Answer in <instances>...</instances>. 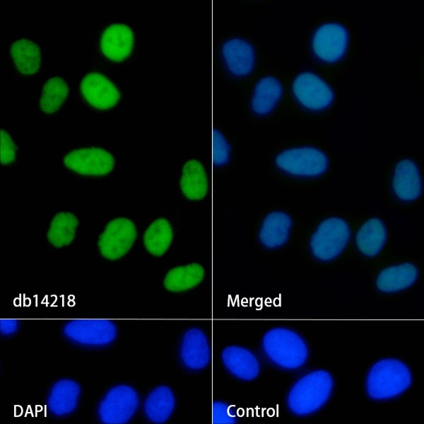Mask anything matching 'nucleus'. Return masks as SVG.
<instances>
[{
	"instance_id": "obj_1",
	"label": "nucleus",
	"mask_w": 424,
	"mask_h": 424,
	"mask_svg": "<svg viewBox=\"0 0 424 424\" xmlns=\"http://www.w3.org/2000/svg\"><path fill=\"white\" fill-rule=\"evenodd\" d=\"M334 386L331 374L315 370L302 377L291 388L287 403L298 416H307L320 409L329 400Z\"/></svg>"
},
{
	"instance_id": "obj_2",
	"label": "nucleus",
	"mask_w": 424,
	"mask_h": 424,
	"mask_svg": "<svg viewBox=\"0 0 424 424\" xmlns=\"http://www.w3.org/2000/svg\"><path fill=\"white\" fill-rule=\"evenodd\" d=\"M411 382V372L404 362L396 359H383L370 369L366 390L372 399H390L406 391Z\"/></svg>"
},
{
	"instance_id": "obj_3",
	"label": "nucleus",
	"mask_w": 424,
	"mask_h": 424,
	"mask_svg": "<svg viewBox=\"0 0 424 424\" xmlns=\"http://www.w3.org/2000/svg\"><path fill=\"white\" fill-rule=\"evenodd\" d=\"M263 349L276 365L286 369H295L306 362L308 350L304 340L295 331L275 328L263 338Z\"/></svg>"
},
{
	"instance_id": "obj_4",
	"label": "nucleus",
	"mask_w": 424,
	"mask_h": 424,
	"mask_svg": "<svg viewBox=\"0 0 424 424\" xmlns=\"http://www.w3.org/2000/svg\"><path fill=\"white\" fill-rule=\"evenodd\" d=\"M139 406V396L132 387L118 385L112 388L98 408L100 421L106 424H122L134 415Z\"/></svg>"
},
{
	"instance_id": "obj_5",
	"label": "nucleus",
	"mask_w": 424,
	"mask_h": 424,
	"mask_svg": "<svg viewBox=\"0 0 424 424\" xmlns=\"http://www.w3.org/2000/svg\"><path fill=\"white\" fill-rule=\"evenodd\" d=\"M350 237L348 224L339 218L324 220L313 234L311 248L313 254L323 260H329L341 253Z\"/></svg>"
},
{
	"instance_id": "obj_6",
	"label": "nucleus",
	"mask_w": 424,
	"mask_h": 424,
	"mask_svg": "<svg viewBox=\"0 0 424 424\" xmlns=\"http://www.w3.org/2000/svg\"><path fill=\"white\" fill-rule=\"evenodd\" d=\"M67 338L87 346H104L112 343L117 336L115 325L107 319H76L64 327Z\"/></svg>"
},
{
	"instance_id": "obj_7",
	"label": "nucleus",
	"mask_w": 424,
	"mask_h": 424,
	"mask_svg": "<svg viewBox=\"0 0 424 424\" xmlns=\"http://www.w3.org/2000/svg\"><path fill=\"white\" fill-rule=\"evenodd\" d=\"M276 164L281 168L291 174L314 176L326 169L328 159L317 149L302 147L283 151L277 156Z\"/></svg>"
},
{
	"instance_id": "obj_8",
	"label": "nucleus",
	"mask_w": 424,
	"mask_h": 424,
	"mask_svg": "<svg viewBox=\"0 0 424 424\" xmlns=\"http://www.w3.org/2000/svg\"><path fill=\"white\" fill-rule=\"evenodd\" d=\"M136 237L134 223L126 218L110 221L100 236L98 246L101 254L106 258L115 260L125 255Z\"/></svg>"
},
{
	"instance_id": "obj_9",
	"label": "nucleus",
	"mask_w": 424,
	"mask_h": 424,
	"mask_svg": "<svg viewBox=\"0 0 424 424\" xmlns=\"http://www.w3.org/2000/svg\"><path fill=\"white\" fill-rule=\"evenodd\" d=\"M64 163L69 168L80 174L102 176L112 170L114 160L107 151L91 147L69 152L65 156Z\"/></svg>"
},
{
	"instance_id": "obj_10",
	"label": "nucleus",
	"mask_w": 424,
	"mask_h": 424,
	"mask_svg": "<svg viewBox=\"0 0 424 424\" xmlns=\"http://www.w3.org/2000/svg\"><path fill=\"white\" fill-rule=\"evenodd\" d=\"M298 100L311 110H322L328 107L334 99L329 86L317 75L305 72L298 75L293 85Z\"/></svg>"
},
{
	"instance_id": "obj_11",
	"label": "nucleus",
	"mask_w": 424,
	"mask_h": 424,
	"mask_svg": "<svg viewBox=\"0 0 424 424\" xmlns=\"http://www.w3.org/2000/svg\"><path fill=\"white\" fill-rule=\"evenodd\" d=\"M348 45L346 28L336 23H327L321 26L313 38V50L321 59L334 62L344 55Z\"/></svg>"
},
{
	"instance_id": "obj_12",
	"label": "nucleus",
	"mask_w": 424,
	"mask_h": 424,
	"mask_svg": "<svg viewBox=\"0 0 424 424\" xmlns=\"http://www.w3.org/2000/svg\"><path fill=\"white\" fill-rule=\"evenodd\" d=\"M81 91L85 99L98 109L113 107L120 98L116 86L105 75L98 72L86 74L81 82Z\"/></svg>"
},
{
	"instance_id": "obj_13",
	"label": "nucleus",
	"mask_w": 424,
	"mask_h": 424,
	"mask_svg": "<svg viewBox=\"0 0 424 424\" xmlns=\"http://www.w3.org/2000/svg\"><path fill=\"white\" fill-rule=\"evenodd\" d=\"M134 45L132 30L125 24L114 23L107 27L100 38V48L108 59L121 62L131 52Z\"/></svg>"
},
{
	"instance_id": "obj_14",
	"label": "nucleus",
	"mask_w": 424,
	"mask_h": 424,
	"mask_svg": "<svg viewBox=\"0 0 424 424\" xmlns=\"http://www.w3.org/2000/svg\"><path fill=\"white\" fill-rule=\"evenodd\" d=\"M181 359L189 369L198 370L206 367L210 360V348L204 333L199 328L188 330L183 336Z\"/></svg>"
},
{
	"instance_id": "obj_15",
	"label": "nucleus",
	"mask_w": 424,
	"mask_h": 424,
	"mask_svg": "<svg viewBox=\"0 0 424 424\" xmlns=\"http://www.w3.org/2000/svg\"><path fill=\"white\" fill-rule=\"evenodd\" d=\"M225 367L236 377L246 381L255 379L259 373V365L254 354L240 346H228L221 354Z\"/></svg>"
},
{
	"instance_id": "obj_16",
	"label": "nucleus",
	"mask_w": 424,
	"mask_h": 424,
	"mask_svg": "<svg viewBox=\"0 0 424 424\" xmlns=\"http://www.w3.org/2000/svg\"><path fill=\"white\" fill-rule=\"evenodd\" d=\"M229 70L237 76L249 74L254 64L253 47L245 40L232 38L225 42L222 49Z\"/></svg>"
},
{
	"instance_id": "obj_17",
	"label": "nucleus",
	"mask_w": 424,
	"mask_h": 424,
	"mask_svg": "<svg viewBox=\"0 0 424 424\" xmlns=\"http://www.w3.org/2000/svg\"><path fill=\"white\" fill-rule=\"evenodd\" d=\"M81 389L71 379H61L52 386L47 400L49 411L57 416L72 413L77 406Z\"/></svg>"
},
{
	"instance_id": "obj_18",
	"label": "nucleus",
	"mask_w": 424,
	"mask_h": 424,
	"mask_svg": "<svg viewBox=\"0 0 424 424\" xmlns=\"http://www.w3.org/2000/svg\"><path fill=\"white\" fill-rule=\"evenodd\" d=\"M393 186L396 195L404 200H413L421 192V180L416 164L410 160L400 161L395 169Z\"/></svg>"
},
{
	"instance_id": "obj_19",
	"label": "nucleus",
	"mask_w": 424,
	"mask_h": 424,
	"mask_svg": "<svg viewBox=\"0 0 424 424\" xmlns=\"http://www.w3.org/2000/svg\"><path fill=\"white\" fill-rule=\"evenodd\" d=\"M418 271L411 263H403L383 270L377 280V287L384 292L404 290L416 280Z\"/></svg>"
},
{
	"instance_id": "obj_20",
	"label": "nucleus",
	"mask_w": 424,
	"mask_h": 424,
	"mask_svg": "<svg viewBox=\"0 0 424 424\" xmlns=\"http://www.w3.org/2000/svg\"><path fill=\"white\" fill-rule=\"evenodd\" d=\"M175 396L166 386L154 389L147 396L144 403L146 417L155 423H163L168 420L175 408Z\"/></svg>"
},
{
	"instance_id": "obj_21",
	"label": "nucleus",
	"mask_w": 424,
	"mask_h": 424,
	"mask_svg": "<svg viewBox=\"0 0 424 424\" xmlns=\"http://www.w3.org/2000/svg\"><path fill=\"white\" fill-rule=\"evenodd\" d=\"M291 219L285 213L274 212L264 219L260 231L261 243L269 248H276L285 243L289 236Z\"/></svg>"
},
{
	"instance_id": "obj_22",
	"label": "nucleus",
	"mask_w": 424,
	"mask_h": 424,
	"mask_svg": "<svg viewBox=\"0 0 424 424\" xmlns=\"http://www.w3.org/2000/svg\"><path fill=\"white\" fill-rule=\"evenodd\" d=\"M180 186L190 200H201L206 194L208 181L202 164L196 160L188 161L183 167Z\"/></svg>"
},
{
	"instance_id": "obj_23",
	"label": "nucleus",
	"mask_w": 424,
	"mask_h": 424,
	"mask_svg": "<svg viewBox=\"0 0 424 424\" xmlns=\"http://www.w3.org/2000/svg\"><path fill=\"white\" fill-rule=\"evenodd\" d=\"M283 92L281 83L274 77L266 76L257 84L252 99L255 113L264 115L275 107Z\"/></svg>"
},
{
	"instance_id": "obj_24",
	"label": "nucleus",
	"mask_w": 424,
	"mask_h": 424,
	"mask_svg": "<svg viewBox=\"0 0 424 424\" xmlns=\"http://www.w3.org/2000/svg\"><path fill=\"white\" fill-rule=\"evenodd\" d=\"M387 238L383 223L373 218L366 222L358 231L356 242L358 248L366 256H374L382 248Z\"/></svg>"
},
{
	"instance_id": "obj_25",
	"label": "nucleus",
	"mask_w": 424,
	"mask_h": 424,
	"mask_svg": "<svg viewBox=\"0 0 424 424\" xmlns=\"http://www.w3.org/2000/svg\"><path fill=\"white\" fill-rule=\"evenodd\" d=\"M204 275V270L197 263L178 266L169 270L164 285L171 292H182L189 290L199 285Z\"/></svg>"
},
{
	"instance_id": "obj_26",
	"label": "nucleus",
	"mask_w": 424,
	"mask_h": 424,
	"mask_svg": "<svg viewBox=\"0 0 424 424\" xmlns=\"http://www.w3.org/2000/svg\"><path fill=\"white\" fill-rule=\"evenodd\" d=\"M11 55L17 69L23 74H33L40 67V50L34 42L22 38L12 43Z\"/></svg>"
},
{
	"instance_id": "obj_27",
	"label": "nucleus",
	"mask_w": 424,
	"mask_h": 424,
	"mask_svg": "<svg viewBox=\"0 0 424 424\" xmlns=\"http://www.w3.org/2000/svg\"><path fill=\"white\" fill-rule=\"evenodd\" d=\"M172 240V230L169 222L163 218L155 220L146 229L143 241L148 252L157 256L163 255Z\"/></svg>"
},
{
	"instance_id": "obj_28",
	"label": "nucleus",
	"mask_w": 424,
	"mask_h": 424,
	"mask_svg": "<svg viewBox=\"0 0 424 424\" xmlns=\"http://www.w3.org/2000/svg\"><path fill=\"white\" fill-rule=\"evenodd\" d=\"M77 218L70 212H59L52 220L47 238L56 247L69 245L74 239Z\"/></svg>"
},
{
	"instance_id": "obj_29",
	"label": "nucleus",
	"mask_w": 424,
	"mask_h": 424,
	"mask_svg": "<svg viewBox=\"0 0 424 424\" xmlns=\"http://www.w3.org/2000/svg\"><path fill=\"white\" fill-rule=\"evenodd\" d=\"M69 86L66 81L54 76L49 79L44 84L40 100L41 110L46 113L57 111L69 93Z\"/></svg>"
},
{
	"instance_id": "obj_30",
	"label": "nucleus",
	"mask_w": 424,
	"mask_h": 424,
	"mask_svg": "<svg viewBox=\"0 0 424 424\" xmlns=\"http://www.w3.org/2000/svg\"><path fill=\"white\" fill-rule=\"evenodd\" d=\"M230 146L223 134L215 129L213 132L212 154L216 165H222L229 159Z\"/></svg>"
},
{
	"instance_id": "obj_31",
	"label": "nucleus",
	"mask_w": 424,
	"mask_h": 424,
	"mask_svg": "<svg viewBox=\"0 0 424 424\" xmlns=\"http://www.w3.org/2000/svg\"><path fill=\"white\" fill-rule=\"evenodd\" d=\"M17 147L13 143L10 135L3 129L0 130V161L3 164H7L15 159V151Z\"/></svg>"
},
{
	"instance_id": "obj_32",
	"label": "nucleus",
	"mask_w": 424,
	"mask_h": 424,
	"mask_svg": "<svg viewBox=\"0 0 424 424\" xmlns=\"http://www.w3.org/2000/svg\"><path fill=\"white\" fill-rule=\"evenodd\" d=\"M235 415L232 413L228 405L223 402L216 401L212 407V421L216 424H229L235 423Z\"/></svg>"
},
{
	"instance_id": "obj_33",
	"label": "nucleus",
	"mask_w": 424,
	"mask_h": 424,
	"mask_svg": "<svg viewBox=\"0 0 424 424\" xmlns=\"http://www.w3.org/2000/svg\"><path fill=\"white\" fill-rule=\"evenodd\" d=\"M18 323L14 319H1L0 331L3 335H11L18 329Z\"/></svg>"
}]
</instances>
